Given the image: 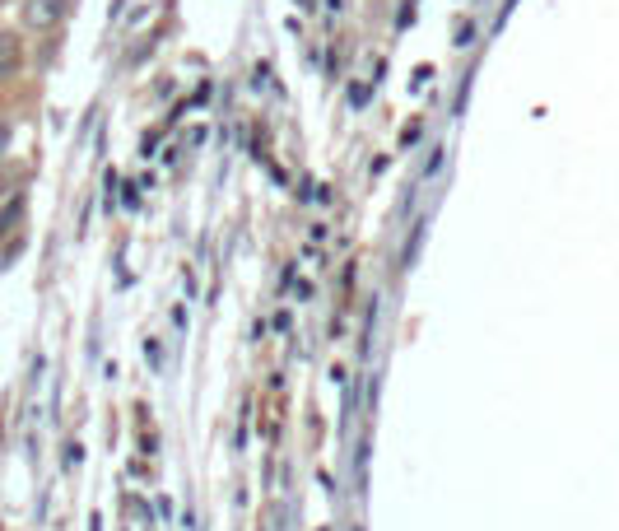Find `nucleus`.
Wrapping results in <instances>:
<instances>
[{
  "label": "nucleus",
  "mask_w": 619,
  "mask_h": 531,
  "mask_svg": "<svg viewBox=\"0 0 619 531\" xmlns=\"http://www.w3.org/2000/svg\"><path fill=\"white\" fill-rule=\"evenodd\" d=\"M66 5H70V0H28V5H24V24L28 28H52V24H61Z\"/></svg>",
  "instance_id": "obj_1"
},
{
  "label": "nucleus",
  "mask_w": 619,
  "mask_h": 531,
  "mask_svg": "<svg viewBox=\"0 0 619 531\" xmlns=\"http://www.w3.org/2000/svg\"><path fill=\"white\" fill-rule=\"evenodd\" d=\"M24 66V42L14 38V33H0V84L14 80Z\"/></svg>",
  "instance_id": "obj_2"
},
{
  "label": "nucleus",
  "mask_w": 619,
  "mask_h": 531,
  "mask_svg": "<svg viewBox=\"0 0 619 531\" xmlns=\"http://www.w3.org/2000/svg\"><path fill=\"white\" fill-rule=\"evenodd\" d=\"M5 145H10V131H0V150H5Z\"/></svg>",
  "instance_id": "obj_3"
}]
</instances>
